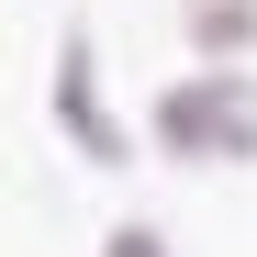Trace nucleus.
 <instances>
[{
  "label": "nucleus",
  "instance_id": "obj_1",
  "mask_svg": "<svg viewBox=\"0 0 257 257\" xmlns=\"http://www.w3.org/2000/svg\"><path fill=\"white\" fill-rule=\"evenodd\" d=\"M146 146L179 168H246L257 157V67H190L146 101Z\"/></svg>",
  "mask_w": 257,
  "mask_h": 257
},
{
  "label": "nucleus",
  "instance_id": "obj_4",
  "mask_svg": "<svg viewBox=\"0 0 257 257\" xmlns=\"http://www.w3.org/2000/svg\"><path fill=\"white\" fill-rule=\"evenodd\" d=\"M101 257H179V246H168L157 224H112V235H101Z\"/></svg>",
  "mask_w": 257,
  "mask_h": 257
},
{
  "label": "nucleus",
  "instance_id": "obj_3",
  "mask_svg": "<svg viewBox=\"0 0 257 257\" xmlns=\"http://www.w3.org/2000/svg\"><path fill=\"white\" fill-rule=\"evenodd\" d=\"M190 45H201V67H246V45H257V0H190Z\"/></svg>",
  "mask_w": 257,
  "mask_h": 257
},
{
  "label": "nucleus",
  "instance_id": "obj_2",
  "mask_svg": "<svg viewBox=\"0 0 257 257\" xmlns=\"http://www.w3.org/2000/svg\"><path fill=\"white\" fill-rule=\"evenodd\" d=\"M45 101H56V123H67V146L90 157V168H123L135 157V135L112 123V101H101V34L90 23H67L56 34V67H45Z\"/></svg>",
  "mask_w": 257,
  "mask_h": 257
}]
</instances>
